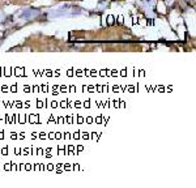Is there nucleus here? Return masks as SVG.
Segmentation results:
<instances>
[]
</instances>
